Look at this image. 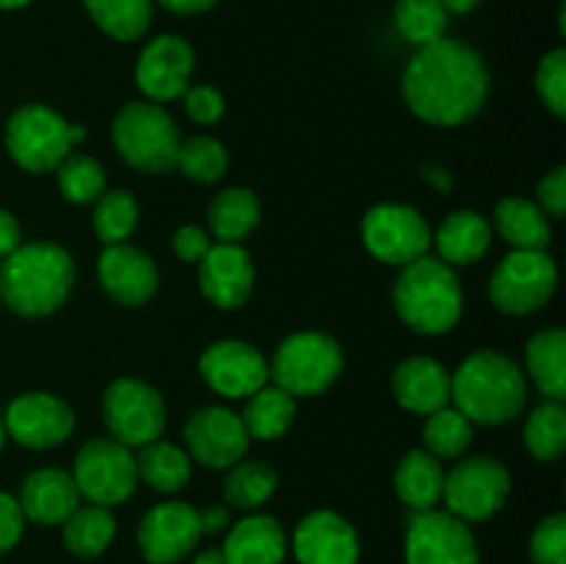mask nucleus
<instances>
[{"label": "nucleus", "instance_id": "7ed1b4c3", "mask_svg": "<svg viewBox=\"0 0 566 564\" xmlns=\"http://www.w3.org/2000/svg\"><path fill=\"white\" fill-rule=\"evenodd\" d=\"M525 376L506 354L484 348L459 365L451 376V398L459 412L473 424L501 426L517 418L525 407Z\"/></svg>", "mask_w": 566, "mask_h": 564}, {"label": "nucleus", "instance_id": "09e8293b", "mask_svg": "<svg viewBox=\"0 0 566 564\" xmlns=\"http://www.w3.org/2000/svg\"><path fill=\"white\" fill-rule=\"evenodd\" d=\"M199 525H202V534H219L230 525V509L227 506H208L199 512Z\"/></svg>", "mask_w": 566, "mask_h": 564}, {"label": "nucleus", "instance_id": "f03ea898", "mask_svg": "<svg viewBox=\"0 0 566 564\" xmlns=\"http://www.w3.org/2000/svg\"><path fill=\"white\" fill-rule=\"evenodd\" d=\"M75 282L70 252L55 243L17 247L0 263V299L22 318H44L66 302Z\"/></svg>", "mask_w": 566, "mask_h": 564}, {"label": "nucleus", "instance_id": "4468645a", "mask_svg": "<svg viewBox=\"0 0 566 564\" xmlns=\"http://www.w3.org/2000/svg\"><path fill=\"white\" fill-rule=\"evenodd\" d=\"M202 540L199 512L182 501L158 503L138 525V547L149 564H175Z\"/></svg>", "mask_w": 566, "mask_h": 564}, {"label": "nucleus", "instance_id": "5fc2aeb1", "mask_svg": "<svg viewBox=\"0 0 566 564\" xmlns=\"http://www.w3.org/2000/svg\"><path fill=\"white\" fill-rule=\"evenodd\" d=\"M6 437H9V435H6V426H3V418H0V448H3Z\"/></svg>", "mask_w": 566, "mask_h": 564}, {"label": "nucleus", "instance_id": "603ef678", "mask_svg": "<svg viewBox=\"0 0 566 564\" xmlns=\"http://www.w3.org/2000/svg\"><path fill=\"white\" fill-rule=\"evenodd\" d=\"M193 564H227L224 562V551H221V547H208V551L197 553Z\"/></svg>", "mask_w": 566, "mask_h": 564}, {"label": "nucleus", "instance_id": "6ab92c4d", "mask_svg": "<svg viewBox=\"0 0 566 564\" xmlns=\"http://www.w3.org/2000/svg\"><path fill=\"white\" fill-rule=\"evenodd\" d=\"M199 288L221 310H235L252 296L254 265L241 243H213L199 260Z\"/></svg>", "mask_w": 566, "mask_h": 564}, {"label": "nucleus", "instance_id": "dca6fc26", "mask_svg": "<svg viewBox=\"0 0 566 564\" xmlns=\"http://www.w3.org/2000/svg\"><path fill=\"white\" fill-rule=\"evenodd\" d=\"M6 435L25 448H53L75 429L70 404L50 393H22L3 415Z\"/></svg>", "mask_w": 566, "mask_h": 564}, {"label": "nucleus", "instance_id": "2eb2a0df", "mask_svg": "<svg viewBox=\"0 0 566 564\" xmlns=\"http://www.w3.org/2000/svg\"><path fill=\"white\" fill-rule=\"evenodd\" d=\"M199 374L227 398H249L269 382V363L243 341L210 343L199 357Z\"/></svg>", "mask_w": 566, "mask_h": 564}, {"label": "nucleus", "instance_id": "a878e982", "mask_svg": "<svg viewBox=\"0 0 566 564\" xmlns=\"http://www.w3.org/2000/svg\"><path fill=\"white\" fill-rule=\"evenodd\" d=\"M442 473L440 459L429 451H409L396 468V492L412 512H429L442 501Z\"/></svg>", "mask_w": 566, "mask_h": 564}, {"label": "nucleus", "instance_id": "aec40b11", "mask_svg": "<svg viewBox=\"0 0 566 564\" xmlns=\"http://www.w3.org/2000/svg\"><path fill=\"white\" fill-rule=\"evenodd\" d=\"M97 276L105 293L125 307H138L158 291V269L153 258L130 243L105 247L97 260Z\"/></svg>", "mask_w": 566, "mask_h": 564}, {"label": "nucleus", "instance_id": "c9c22d12", "mask_svg": "<svg viewBox=\"0 0 566 564\" xmlns=\"http://www.w3.org/2000/svg\"><path fill=\"white\" fill-rule=\"evenodd\" d=\"M426 451L437 459H457L473 442V420L464 418L457 407H442L429 415L423 429Z\"/></svg>", "mask_w": 566, "mask_h": 564}, {"label": "nucleus", "instance_id": "423d86ee", "mask_svg": "<svg viewBox=\"0 0 566 564\" xmlns=\"http://www.w3.org/2000/svg\"><path fill=\"white\" fill-rule=\"evenodd\" d=\"M116 153L133 169L160 175L175 169L182 138L169 111L155 103H127L114 119Z\"/></svg>", "mask_w": 566, "mask_h": 564}, {"label": "nucleus", "instance_id": "bb28decb", "mask_svg": "<svg viewBox=\"0 0 566 564\" xmlns=\"http://www.w3.org/2000/svg\"><path fill=\"white\" fill-rule=\"evenodd\" d=\"M528 374L551 401L566 398V332L562 326L536 332L525 348Z\"/></svg>", "mask_w": 566, "mask_h": 564}, {"label": "nucleus", "instance_id": "ddd939ff", "mask_svg": "<svg viewBox=\"0 0 566 564\" xmlns=\"http://www.w3.org/2000/svg\"><path fill=\"white\" fill-rule=\"evenodd\" d=\"M403 556L407 564H479V542L457 514L429 509L409 518Z\"/></svg>", "mask_w": 566, "mask_h": 564}, {"label": "nucleus", "instance_id": "cd10ccee", "mask_svg": "<svg viewBox=\"0 0 566 564\" xmlns=\"http://www.w3.org/2000/svg\"><path fill=\"white\" fill-rule=\"evenodd\" d=\"M495 230L514 249H547L551 221L545 210L523 197H506L495 208Z\"/></svg>", "mask_w": 566, "mask_h": 564}, {"label": "nucleus", "instance_id": "1a4fd4ad", "mask_svg": "<svg viewBox=\"0 0 566 564\" xmlns=\"http://www.w3.org/2000/svg\"><path fill=\"white\" fill-rule=\"evenodd\" d=\"M77 492L94 506H116L127 501L138 484L136 457L130 448L122 446L114 437L88 440L77 451L75 470H72Z\"/></svg>", "mask_w": 566, "mask_h": 564}, {"label": "nucleus", "instance_id": "0eeeda50", "mask_svg": "<svg viewBox=\"0 0 566 564\" xmlns=\"http://www.w3.org/2000/svg\"><path fill=\"white\" fill-rule=\"evenodd\" d=\"M340 370L343 348L335 337L324 332H296L276 348L269 376L293 398H307L324 393Z\"/></svg>", "mask_w": 566, "mask_h": 564}, {"label": "nucleus", "instance_id": "de8ad7c7", "mask_svg": "<svg viewBox=\"0 0 566 564\" xmlns=\"http://www.w3.org/2000/svg\"><path fill=\"white\" fill-rule=\"evenodd\" d=\"M20 247V224L9 210L0 208V258H9Z\"/></svg>", "mask_w": 566, "mask_h": 564}, {"label": "nucleus", "instance_id": "49530a36", "mask_svg": "<svg viewBox=\"0 0 566 564\" xmlns=\"http://www.w3.org/2000/svg\"><path fill=\"white\" fill-rule=\"evenodd\" d=\"M171 247H175V254L182 260V263H199V260L208 254V249L213 247V241H210V236L202 230V227L186 224L175 232Z\"/></svg>", "mask_w": 566, "mask_h": 564}, {"label": "nucleus", "instance_id": "20e7f679", "mask_svg": "<svg viewBox=\"0 0 566 564\" xmlns=\"http://www.w3.org/2000/svg\"><path fill=\"white\" fill-rule=\"evenodd\" d=\"M392 304L403 324L420 335L451 332L462 318V285L457 271L446 260L429 254L412 260L403 265L392 288Z\"/></svg>", "mask_w": 566, "mask_h": 564}, {"label": "nucleus", "instance_id": "37998d69", "mask_svg": "<svg viewBox=\"0 0 566 564\" xmlns=\"http://www.w3.org/2000/svg\"><path fill=\"white\" fill-rule=\"evenodd\" d=\"M186 111L199 125H213L224 114V97L213 86H193L186 88Z\"/></svg>", "mask_w": 566, "mask_h": 564}, {"label": "nucleus", "instance_id": "4be33fe9", "mask_svg": "<svg viewBox=\"0 0 566 564\" xmlns=\"http://www.w3.org/2000/svg\"><path fill=\"white\" fill-rule=\"evenodd\" d=\"M17 503L33 523L61 525L81 506V492H77L72 473L59 468H42L22 481Z\"/></svg>", "mask_w": 566, "mask_h": 564}, {"label": "nucleus", "instance_id": "6e6552de", "mask_svg": "<svg viewBox=\"0 0 566 564\" xmlns=\"http://www.w3.org/2000/svg\"><path fill=\"white\" fill-rule=\"evenodd\" d=\"M558 285V269L545 249H514L492 271L490 299L501 313L528 315L545 307Z\"/></svg>", "mask_w": 566, "mask_h": 564}, {"label": "nucleus", "instance_id": "39448f33", "mask_svg": "<svg viewBox=\"0 0 566 564\" xmlns=\"http://www.w3.org/2000/svg\"><path fill=\"white\" fill-rule=\"evenodd\" d=\"M86 138L81 125H70L48 105H22L6 125V149L25 171H53L77 142Z\"/></svg>", "mask_w": 566, "mask_h": 564}, {"label": "nucleus", "instance_id": "2f4dec72", "mask_svg": "<svg viewBox=\"0 0 566 564\" xmlns=\"http://www.w3.org/2000/svg\"><path fill=\"white\" fill-rule=\"evenodd\" d=\"M61 525H64V545L81 558H97L116 534L114 514L105 506H94V503L77 506Z\"/></svg>", "mask_w": 566, "mask_h": 564}, {"label": "nucleus", "instance_id": "c03bdc74", "mask_svg": "<svg viewBox=\"0 0 566 564\" xmlns=\"http://www.w3.org/2000/svg\"><path fill=\"white\" fill-rule=\"evenodd\" d=\"M536 199L545 216L551 219H564L566 216V166H556L551 175H545L536 188Z\"/></svg>", "mask_w": 566, "mask_h": 564}, {"label": "nucleus", "instance_id": "f8f14e48", "mask_svg": "<svg viewBox=\"0 0 566 564\" xmlns=\"http://www.w3.org/2000/svg\"><path fill=\"white\" fill-rule=\"evenodd\" d=\"M103 420L114 440L127 448H142L158 440L164 431V398L142 379H116L105 390Z\"/></svg>", "mask_w": 566, "mask_h": 564}, {"label": "nucleus", "instance_id": "9b49d317", "mask_svg": "<svg viewBox=\"0 0 566 564\" xmlns=\"http://www.w3.org/2000/svg\"><path fill=\"white\" fill-rule=\"evenodd\" d=\"M363 243L387 265H409L431 247V230L412 205H376L363 219Z\"/></svg>", "mask_w": 566, "mask_h": 564}, {"label": "nucleus", "instance_id": "473e14b6", "mask_svg": "<svg viewBox=\"0 0 566 564\" xmlns=\"http://www.w3.org/2000/svg\"><path fill=\"white\" fill-rule=\"evenodd\" d=\"M86 9L99 31L119 42L144 36L153 22V0H86Z\"/></svg>", "mask_w": 566, "mask_h": 564}, {"label": "nucleus", "instance_id": "72a5a7b5", "mask_svg": "<svg viewBox=\"0 0 566 564\" xmlns=\"http://www.w3.org/2000/svg\"><path fill=\"white\" fill-rule=\"evenodd\" d=\"M392 22L403 42L426 48L446 36L448 11L442 9L440 0H396Z\"/></svg>", "mask_w": 566, "mask_h": 564}, {"label": "nucleus", "instance_id": "f704fd0d", "mask_svg": "<svg viewBox=\"0 0 566 564\" xmlns=\"http://www.w3.org/2000/svg\"><path fill=\"white\" fill-rule=\"evenodd\" d=\"M280 476L265 462H235L224 479V501L235 509H258L274 495Z\"/></svg>", "mask_w": 566, "mask_h": 564}, {"label": "nucleus", "instance_id": "393cba45", "mask_svg": "<svg viewBox=\"0 0 566 564\" xmlns=\"http://www.w3.org/2000/svg\"><path fill=\"white\" fill-rule=\"evenodd\" d=\"M434 241L440 260H446L448 265H470L486 254L492 230L484 216L475 210H457L446 216Z\"/></svg>", "mask_w": 566, "mask_h": 564}, {"label": "nucleus", "instance_id": "a19ab883", "mask_svg": "<svg viewBox=\"0 0 566 564\" xmlns=\"http://www.w3.org/2000/svg\"><path fill=\"white\" fill-rule=\"evenodd\" d=\"M536 92L553 116H566V50L556 48L539 61L536 70Z\"/></svg>", "mask_w": 566, "mask_h": 564}, {"label": "nucleus", "instance_id": "3c124183", "mask_svg": "<svg viewBox=\"0 0 566 564\" xmlns=\"http://www.w3.org/2000/svg\"><path fill=\"white\" fill-rule=\"evenodd\" d=\"M448 14H470L481 0H440Z\"/></svg>", "mask_w": 566, "mask_h": 564}, {"label": "nucleus", "instance_id": "9d476101", "mask_svg": "<svg viewBox=\"0 0 566 564\" xmlns=\"http://www.w3.org/2000/svg\"><path fill=\"white\" fill-rule=\"evenodd\" d=\"M512 490L506 464L492 457H468L446 476L442 501L464 523H481L497 514Z\"/></svg>", "mask_w": 566, "mask_h": 564}, {"label": "nucleus", "instance_id": "c756f323", "mask_svg": "<svg viewBox=\"0 0 566 564\" xmlns=\"http://www.w3.org/2000/svg\"><path fill=\"white\" fill-rule=\"evenodd\" d=\"M208 221L219 243H241L260 224V199L249 188H227L210 202Z\"/></svg>", "mask_w": 566, "mask_h": 564}, {"label": "nucleus", "instance_id": "58836bf2", "mask_svg": "<svg viewBox=\"0 0 566 564\" xmlns=\"http://www.w3.org/2000/svg\"><path fill=\"white\" fill-rule=\"evenodd\" d=\"M55 169H59L61 194H64L72 205H88L97 202V199L103 197V166H99L92 155L70 153Z\"/></svg>", "mask_w": 566, "mask_h": 564}, {"label": "nucleus", "instance_id": "4c0bfd02", "mask_svg": "<svg viewBox=\"0 0 566 564\" xmlns=\"http://www.w3.org/2000/svg\"><path fill=\"white\" fill-rule=\"evenodd\" d=\"M138 221V205L133 194L108 191L97 199L94 208V232L105 247L111 243H127Z\"/></svg>", "mask_w": 566, "mask_h": 564}, {"label": "nucleus", "instance_id": "c85d7f7f", "mask_svg": "<svg viewBox=\"0 0 566 564\" xmlns=\"http://www.w3.org/2000/svg\"><path fill=\"white\" fill-rule=\"evenodd\" d=\"M296 420V398L282 387H260L252 393L243 407L241 424L247 429L249 440H276L285 435Z\"/></svg>", "mask_w": 566, "mask_h": 564}, {"label": "nucleus", "instance_id": "f3484780", "mask_svg": "<svg viewBox=\"0 0 566 564\" xmlns=\"http://www.w3.org/2000/svg\"><path fill=\"white\" fill-rule=\"evenodd\" d=\"M186 448L188 457L202 462L205 468H232L249 448L241 415L224 407L197 409L186 424Z\"/></svg>", "mask_w": 566, "mask_h": 564}, {"label": "nucleus", "instance_id": "a18cd8bd", "mask_svg": "<svg viewBox=\"0 0 566 564\" xmlns=\"http://www.w3.org/2000/svg\"><path fill=\"white\" fill-rule=\"evenodd\" d=\"M22 525H25V514L20 503L9 492H0V556L20 542Z\"/></svg>", "mask_w": 566, "mask_h": 564}, {"label": "nucleus", "instance_id": "a211bd4d", "mask_svg": "<svg viewBox=\"0 0 566 564\" xmlns=\"http://www.w3.org/2000/svg\"><path fill=\"white\" fill-rule=\"evenodd\" d=\"M193 72V48L182 36L153 39L142 50L136 64V83L149 100L166 103V100L182 97Z\"/></svg>", "mask_w": 566, "mask_h": 564}, {"label": "nucleus", "instance_id": "8fccbe9b", "mask_svg": "<svg viewBox=\"0 0 566 564\" xmlns=\"http://www.w3.org/2000/svg\"><path fill=\"white\" fill-rule=\"evenodd\" d=\"M158 3L175 14H202V11L213 9L219 0H158Z\"/></svg>", "mask_w": 566, "mask_h": 564}, {"label": "nucleus", "instance_id": "ea45409f", "mask_svg": "<svg viewBox=\"0 0 566 564\" xmlns=\"http://www.w3.org/2000/svg\"><path fill=\"white\" fill-rule=\"evenodd\" d=\"M227 149L224 144L210 136H193L180 144L177 149V169L193 182H216L227 171Z\"/></svg>", "mask_w": 566, "mask_h": 564}, {"label": "nucleus", "instance_id": "412c9836", "mask_svg": "<svg viewBox=\"0 0 566 564\" xmlns=\"http://www.w3.org/2000/svg\"><path fill=\"white\" fill-rule=\"evenodd\" d=\"M293 551L302 564H357L359 540L346 518L321 509L298 523Z\"/></svg>", "mask_w": 566, "mask_h": 564}, {"label": "nucleus", "instance_id": "5701e85b", "mask_svg": "<svg viewBox=\"0 0 566 564\" xmlns=\"http://www.w3.org/2000/svg\"><path fill=\"white\" fill-rule=\"evenodd\" d=\"M398 404L415 415H431L451 401V374L434 357H409L392 374Z\"/></svg>", "mask_w": 566, "mask_h": 564}, {"label": "nucleus", "instance_id": "e433bc0d", "mask_svg": "<svg viewBox=\"0 0 566 564\" xmlns=\"http://www.w3.org/2000/svg\"><path fill=\"white\" fill-rule=\"evenodd\" d=\"M525 446L539 462H553L566 448V409L562 401H545L525 420Z\"/></svg>", "mask_w": 566, "mask_h": 564}, {"label": "nucleus", "instance_id": "864d4df0", "mask_svg": "<svg viewBox=\"0 0 566 564\" xmlns=\"http://www.w3.org/2000/svg\"><path fill=\"white\" fill-rule=\"evenodd\" d=\"M31 0H0V9H22V6H28Z\"/></svg>", "mask_w": 566, "mask_h": 564}, {"label": "nucleus", "instance_id": "b1692460", "mask_svg": "<svg viewBox=\"0 0 566 564\" xmlns=\"http://www.w3.org/2000/svg\"><path fill=\"white\" fill-rule=\"evenodd\" d=\"M221 551L227 564H282L287 553L285 531L269 514H252L232 525Z\"/></svg>", "mask_w": 566, "mask_h": 564}, {"label": "nucleus", "instance_id": "f257e3e1", "mask_svg": "<svg viewBox=\"0 0 566 564\" xmlns=\"http://www.w3.org/2000/svg\"><path fill=\"white\" fill-rule=\"evenodd\" d=\"M401 86L415 116L431 125L457 127L481 111L490 92V72L479 50L442 36L418 48Z\"/></svg>", "mask_w": 566, "mask_h": 564}, {"label": "nucleus", "instance_id": "79ce46f5", "mask_svg": "<svg viewBox=\"0 0 566 564\" xmlns=\"http://www.w3.org/2000/svg\"><path fill=\"white\" fill-rule=\"evenodd\" d=\"M531 562L534 564H566V518L551 514L536 525L531 536Z\"/></svg>", "mask_w": 566, "mask_h": 564}, {"label": "nucleus", "instance_id": "7c9ffc66", "mask_svg": "<svg viewBox=\"0 0 566 564\" xmlns=\"http://www.w3.org/2000/svg\"><path fill=\"white\" fill-rule=\"evenodd\" d=\"M138 479L158 492H177L191 479V457L171 442L153 440L136 457Z\"/></svg>", "mask_w": 566, "mask_h": 564}]
</instances>
